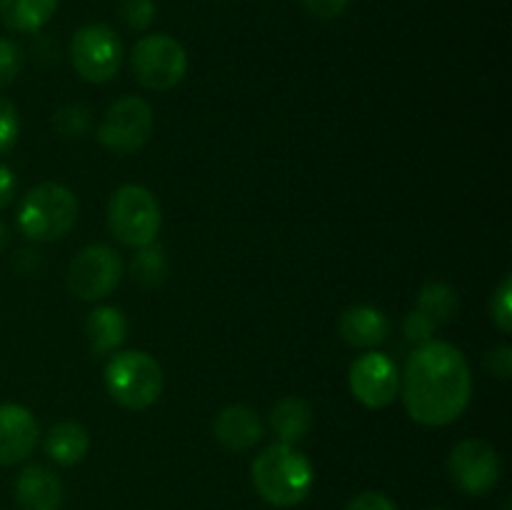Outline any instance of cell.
Wrapping results in <instances>:
<instances>
[{"label":"cell","mask_w":512,"mask_h":510,"mask_svg":"<svg viewBox=\"0 0 512 510\" xmlns=\"http://www.w3.org/2000/svg\"><path fill=\"white\" fill-rule=\"evenodd\" d=\"M483 365H485V370H488L490 375H495V378L510 380V375H512V348H510V345H500V348H493L488 355H485Z\"/></svg>","instance_id":"obj_28"},{"label":"cell","mask_w":512,"mask_h":510,"mask_svg":"<svg viewBox=\"0 0 512 510\" xmlns=\"http://www.w3.org/2000/svg\"><path fill=\"white\" fill-rule=\"evenodd\" d=\"M153 135V108L143 98L125 95L105 110L98 125V140L105 150L130 155Z\"/></svg>","instance_id":"obj_8"},{"label":"cell","mask_w":512,"mask_h":510,"mask_svg":"<svg viewBox=\"0 0 512 510\" xmlns=\"http://www.w3.org/2000/svg\"><path fill=\"white\" fill-rule=\"evenodd\" d=\"M130 268H133V278L145 288L163 285L165 275H168V258H165L163 245L153 240V243L138 248V255L133 258Z\"/></svg>","instance_id":"obj_21"},{"label":"cell","mask_w":512,"mask_h":510,"mask_svg":"<svg viewBox=\"0 0 512 510\" xmlns=\"http://www.w3.org/2000/svg\"><path fill=\"white\" fill-rule=\"evenodd\" d=\"M435 328H438V325H435L430 318H425L420 310H413V313L405 315L403 320V333L410 343H418V345L430 343V340H433Z\"/></svg>","instance_id":"obj_27"},{"label":"cell","mask_w":512,"mask_h":510,"mask_svg":"<svg viewBox=\"0 0 512 510\" xmlns=\"http://www.w3.org/2000/svg\"><path fill=\"white\" fill-rule=\"evenodd\" d=\"M125 338H128V320L120 308L100 305L85 320V340H88V350L95 358L115 353Z\"/></svg>","instance_id":"obj_16"},{"label":"cell","mask_w":512,"mask_h":510,"mask_svg":"<svg viewBox=\"0 0 512 510\" xmlns=\"http://www.w3.org/2000/svg\"><path fill=\"white\" fill-rule=\"evenodd\" d=\"M270 428L275 430L280 443L295 445L313 428V408L298 395H285L270 410Z\"/></svg>","instance_id":"obj_17"},{"label":"cell","mask_w":512,"mask_h":510,"mask_svg":"<svg viewBox=\"0 0 512 510\" xmlns=\"http://www.w3.org/2000/svg\"><path fill=\"white\" fill-rule=\"evenodd\" d=\"M20 115L8 98H0V155L10 153L18 143Z\"/></svg>","instance_id":"obj_25"},{"label":"cell","mask_w":512,"mask_h":510,"mask_svg":"<svg viewBox=\"0 0 512 510\" xmlns=\"http://www.w3.org/2000/svg\"><path fill=\"white\" fill-rule=\"evenodd\" d=\"M90 435L75 420H60L45 435V453L58 465H78L88 455Z\"/></svg>","instance_id":"obj_18"},{"label":"cell","mask_w":512,"mask_h":510,"mask_svg":"<svg viewBox=\"0 0 512 510\" xmlns=\"http://www.w3.org/2000/svg\"><path fill=\"white\" fill-rule=\"evenodd\" d=\"M23 48L15 40L0 38V88L13 83L23 70Z\"/></svg>","instance_id":"obj_24"},{"label":"cell","mask_w":512,"mask_h":510,"mask_svg":"<svg viewBox=\"0 0 512 510\" xmlns=\"http://www.w3.org/2000/svg\"><path fill=\"white\" fill-rule=\"evenodd\" d=\"M38 423L33 413L18 403H0V465L28 458L38 445Z\"/></svg>","instance_id":"obj_12"},{"label":"cell","mask_w":512,"mask_h":510,"mask_svg":"<svg viewBox=\"0 0 512 510\" xmlns=\"http://www.w3.org/2000/svg\"><path fill=\"white\" fill-rule=\"evenodd\" d=\"M418 310L425 318L433 320L435 325H445L450 320H455L460 310L458 293H455L453 285L440 283V280H430L420 288L418 293Z\"/></svg>","instance_id":"obj_20"},{"label":"cell","mask_w":512,"mask_h":510,"mask_svg":"<svg viewBox=\"0 0 512 510\" xmlns=\"http://www.w3.org/2000/svg\"><path fill=\"white\" fill-rule=\"evenodd\" d=\"M15 190H18L15 173L8 168V165H0V210H5L10 203H13Z\"/></svg>","instance_id":"obj_31"},{"label":"cell","mask_w":512,"mask_h":510,"mask_svg":"<svg viewBox=\"0 0 512 510\" xmlns=\"http://www.w3.org/2000/svg\"><path fill=\"white\" fill-rule=\"evenodd\" d=\"M163 210L158 198L143 185H120L108 205V228L128 248H143L160 233Z\"/></svg>","instance_id":"obj_5"},{"label":"cell","mask_w":512,"mask_h":510,"mask_svg":"<svg viewBox=\"0 0 512 510\" xmlns=\"http://www.w3.org/2000/svg\"><path fill=\"white\" fill-rule=\"evenodd\" d=\"M53 128L60 138L80 140L90 130V110L80 103L63 105V108L55 110Z\"/></svg>","instance_id":"obj_22"},{"label":"cell","mask_w":512,"mask_h":510,"mask_svg":"<svg viewBox=\"0 0 512 510\" xmlns=\"http://www.w3.org/2000/svg\"><path fill=\"white\" fill-rule=\"evenodd\" d=\"M433 510H445V508H433Z\"/></svg>","instance_id":"obj_33"},{"label":"cell","mask_w":512,"mask_h":510,"mask_svg":"<svg viewBox=\"0 0 512 510\" xmlns=\"http://www.w3.org/2000/svg\"><path fill=\"white\" fill-rule=\"evenodd\" d=\"M345 510H398V505L383 493H360L353 498Z\"/></svg>","instance_id":"obj_30"},{"label":"cell","mask_w":512,"mask_h":510,"mask_svg":"<svg viewBox=\"0 0 512 510\" xmlns=\"http://www.w3.org/2000/svg\"><path fill=\"white\" fill-rule=\"evenodd\" d=\"M78 220V198L60 183H40L25 193L18 210L23 235L38 243L60 240L73 230Z\"/></svg>","instance_id":"obj_4"},{"label":"cell","mask_w":512,"mask_h":510,"mask_svg":"<svg viewBox=\"0 0 512 510\" xmlns=\"http://www.w3.org/2000/svg\"><path fill=\"white\" fill-rule=\"evenodd\" d=\"M450 478L455 480L463 493L468 495H485L498 485L503 465H500V455L488 440L468 438L460 440L453 450H450L448 460Z\"/></svg>","instance_id":"obj_10"},{"label":"cell","mask_w":512,"mask_h":510,"mask_svg":"<svg viewBox=\"0 0 512 510\" xmlns=\"http://www.w3.org/2000/svg\"><path fill=\"white\" fill-rule=\"evenodd\" d=\"M105 388L120 408L145 410L163 395L165 375L153 355L143 350H123L105 365Z\"/></svg>","instance_id":"obj_3"},{"label":"cell","mask_w":512,"mask_h":510,"mask_svg":"<svg viewBox=\"0 0 512 510\" xmlns=\"http://www.w3.org/2000/svg\"><path fill=\"white\" fill-rule=\"evenodd\" d=\"M300 3H303L305 10H308V13H313L315 18L333 20V18H338L345 8H348L350 0H300Z\"/></svg>","instance_id":"obj_29"},{"label":"cell","mask_w":512,"mask_h":510,"mask_svg":"<svg viewBox=\"0 0 512 510\" xmlns=\"http://www.w3.org/2000/svg\"><path fill=\"white\" fill-rule=\"evenodd\" d=\"M348 383L355 400H360L365 408H388L400 388L398 365H395L393 358H388L385 353L370 350V353L360 355V358L350 365Z\"/></svg>","instance_id":"obj_11"},{"label":"cell","mask_w":512,"mask_h":510,"mask_svg":"<svg viewBox=\"0 0 512 510\" xmlns=\"http://www.w3.org/2000/svg\"><path fill=\"white\" fill-rule=\"evenodd\" d=\"M63 483L45 465H28L15 480V503L20 510H60Z\"/></svg>","instance_id":"obj_14"},{"label":"cell","mask_w":512,"mask_h":510,"mask_svg":"<svg viewBox=\"0 0 512 510\" xmlns=\"http://www.w3.org/2000/svg\"><path fill=\"white\" fill-rule=\"evenodd\" d=\"M340 338L353 348H375L388 338L390 323L383 310L373 305H353L340 315Z\"/></svg>","instance_id":"obj_15"},{"label":"cell","mask_w":512,"mask_h":510,"mask_svg":"<svg viewBox=\"0 0 512 510\" xmlns=\"http://www.w3.org/2000/svg\"><path fill=\"white\" fill-rule=\"evenodd\" d=\"M58 10V0H0V20L18 33H35Z\"/></svg>","instance_id":"obj_19"},{"label":"cell","mask_w":512,"mask_h":510,"mask_svg":"<svg viewBox=\"0 0 512 510\" xmlns=\"http://www.w3.org/2000/svg\"><path fill=\"white\" fill-rule=\"evenodd\" d=\"M263 423H260L258 410L250 405L235 403L225 405L213 423V435L228 453H248L263 440Z\"/></svg>","instance_id":"obj_13"},{"label":"cell","mask_w":512,"mask_h":510,"mask_svg":"<svg viewBox=\"0 0 512 510\" xmlns=\"http://www.w3.org/2000/svg\"><path fill=\"white\" fill-rule=\"evenodd\" d=\"M123 260L110 245H88L68 265L65 283L78 300H103L118 288Z\"/></svg>","instance_id":"obj_9"},{"label":"cell","mask_w":512,"mask_h":510,"mask_svg":"<svg viewBox=\"0 0 512 510\" xmlns=\"http://www.w3.org/2000/svg\"><path fill=\"white\" fill-rule=\"evenodd\" d=\"M490 313H493V323L498 325L500 333L508 335L512 330V278L505 275L503 283L498 285L490 303Z\"/></svg>","instance_id":"obj_23"},{"label":"cell","mask_w":512,"mask_h":510,"mask_svg":"<svg viewBox=\"0 0 512 510\" xmlns=\"http://www.w3.org/2000/svg\"><path fill=\"white\" fill-rule=\"evenodd\" d=\"M473 375L463 350L430 340L413 350L403 373V403L410 418L428 428L450 425L465 413Z\"/></svg>","instance_id":"obj_1"},{"label":"cell","mask_w":512,"mask_h":510,"mask_svg":"<svg viewBox=\"0 0 512 510\" xmlns=\"http://www.w3.org/2000/svg\"><path fill=\"white\" fill-rule=\"evenodd\" d=\"M130 70L143 88L165 93L183 83L185 73H188V53L173 35H145L135 43L133 55H130Z\"/></svg>","instance_id":"obj_6"},{"label":"cell","mask_w":512,"mask_h":510,"mask_svg":"<svg viewBox=\"0 0 512 510\" xmlns=\"http://www.w3.org/2000/svg\"><path fill=\"white\" fill-rule=\"evenodd\" d=\"M5 245H8V228H5L3 223H0V253L5 250Z\"/></svg>","instance_id":"obj_32"},{"label":"cell","mask_w":512,"mask_h":510,"mask_svg":"<svg viewBox=\"0 0 512 510\" xmlns=\"http://www.w3.org/2000/svg\"><path fill=\"white\" fill-rule=\"evenodd\" d=\"M70 60L75 73L88 83H108L123 63V43L105 23H88L75 30L70 40Z\"/></svg>","instance_id":"obj_7"},{"label":"cell","mask_w":512,"mask_h":510,"mask_svg":"<svg viewBox=\"0 0 512 510\" xmlns=\"http://www.w3.org/2000/svg\"><path fill=\"white\" fill-rule=\"evenodd\" d=\"M120 20L130 30H145L155 20V0H123L120 3Z\"/></svg>","instance_id":"obj_26"},{"label":"cell","mask_w":512,"mask_h":510,"mask_svg":"<svg viewBox=\"0 0 512 510\" xmlns=\"http://www.w3.org/2000/svg\"><path fill=\"white\" fill-rule=\"evenodd\" d=\"M250 475L260 498L275 508H293L303 503L315 480L310 460L288 443L268 445L255 458Z\"/></svg>","instance_id":"obj_2"}]
</instances>
